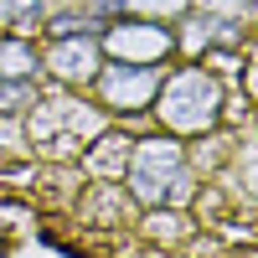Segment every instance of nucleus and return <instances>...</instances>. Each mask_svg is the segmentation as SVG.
Returning a JSON list of instances; mask_svg holds the SVG:
<instances>
[{"label":"nucleus","mask_w":258,"mask_h":258,"mask_svg":"<svg viewBox=\"0 0 258 258\" xmlns=\"http://www.w3.org/2000/svg\"><path fill=\"white\" fill-rule=\"evenodd\" d=\"M103 129H109L103 109L83 103L73 88L68 93H36V103L26 109V145L41 150L47 160H78Z\"/></svg>","instance_id":"nucleus-1"},{"label":"nucleus","mask_w":258,"mask_h":258,"mask_svg":"<svg viewBox=\"0 0 258 258\" xmlns=\"http://www.w3.org/2000/svg\"><path fill=\"white\" fill-rule=\"evenodd\" d=\"M191 160L176 135H150L135 140V155L124 170V191L140 207H186L191 202Z\"/></svg>","instance_id":"nucleus-2"},{"label":"nucleus","mask_w":258,"mask_h":258,"mask_svg":"<svg viewBox=\"0 0 258 258\" xmlns=\"http://www.w3.org/2000/svg\"><path fill=\"white\" fill-rule=\"evenodd\" d=\"M150 114H155L170 135H207V129H217V119H222V83H217V73L202 68V62L160 73Z\"/></svg>","instance_id":"nucleus-3"},{"label":"nucleus","mask_w":258,"mask_h":258,"mask_svg":"<svg viewBox=\"0 0 258 258\" xmlns=\"http://www.w3.org/2000/svg\"><path fill=\"white\" fill-rule=\"evenodd\" d=\"M98 41H103V57L140 62V68H160V62L176 57V31H170V21H145V16L103 21Z\"/></svg>","instance_id":"nucleus-4"},{"label":"nucleus","mask_w":258,"mask_h":258,"mask_svg":"<svg viewBox=\"0 0 258 258\" xmlns=\"http://www.w3.org/2000/svg\"><path fill=\"white\" fill-rule=\"evenodd\" d=\"M155 88H160V68H140V62H114L103 57V68L93 78V93H98V109L109 114H150V103H155Z\"/></svg>","instance_id":"nucleus-5"},{"label":"nucleus","mask_w":258,"mask_h":258,"mask_svg":"<svg viewBox=\"0 0 258 258\" xmlns=\"http://www.w3.org/2000/svg\"><path fill=\"white\" fill-rule=\"evenodd\" d=\"M98 68H103V41H98V31L52 36V47L41 52V73H52L62 88H93Z\"/></svg>","instance_id":"nucleus-6"},{"label":"nucleus","mask_w":258,"mask_h":258,"mask_svg":"<svg viewBox=\"0 0 258 258\" xmlns=\"http://www.w3.org/2000/svg\"><path fill=\"white\" fill-rule=\"evenodd\" d=\"M129 155H135V140L129 135H114V129H103V135L83 150V170L98 181H119L124 170H129Z\"/></svg>","instance_id":"nucleus-7"},{"label":"nucleus","mask_w":258,"mask_h":258,"mask_svg":"<svg viewBox=\"0 0 258 258\" xmlns=\"http://www.w3.org/2000/svg\"><path fill=\"white\" fill-rule=\"evenodd\" d=\"M36 73H41L36 41L21 31H0V78H36Z\"/></svg>","instance_id":"nucleus-8"},{"label":"nucleus","mask_w":258,"mask_h":258,"mask_svg":"<svg viewBox=\"0 0 258 258\" xmlns=\"http://www.w3.org/2000/svg\"><path fill=\"white\" fill-rule=\"evenodd\" d=\"M47 11L41 0H0V31H21V36H36Z\"/></svg>","instance_id":"nucleus-9"},{"label":"nucleus","mask_w":258,"mask_h":258,"mask_svg":"<svg viewBox=\"0 0 258 258\" xmlns=\"http://www.w3.org/2000/svg\"><path fill=\"white\" fill-rule=\"evenodd\" d=\"M197 0H119V16H145V21H176Z\"/></svg>","instance_id":"nucleus-10"},{"label":"nucleus","mask_w":258,"mask_h":258,"mask_svg":"<svg viewBox=\"0 0 258 258\" xmlns=\"http://www.w3.org/2000/svg\"><path fill=\"white\" fill-rule=\"evenodd\" d=\"M98 26H103V21L88 16V11H57V16L41 21V31H47V36H78V31H98Z\"/></svg>","instance_id":"nucleus-11"},{"label":"nucleus","mask_w":258,"mask_h":258,"mask_svg":"<svg viewBox=\"0 0 258 258\" xmlns=\"http://www.w3.org/2000/svg\"><path fill=\"white\" fill-rule=\"evenodd\" d=\"M197 6L222 16V21H238V26H253L258 21V0H197Z\"/></svg>","instance_id":"nucleus-12"},{"label":"nucleus","mask_w":258,"mask_h":258,"mask_svg":"<svg viewBox=\"0 0 258 258\" xmlns=\"http://www.w3.org/2000/svg\"><path fill=\"white\" fill-rule=\"evenodd\" d=\"M248 68H253V73H248V88L258 93V52H253V62H248Z\"/></svg>","instance_id":"nucleus-13"}]
</instances>
